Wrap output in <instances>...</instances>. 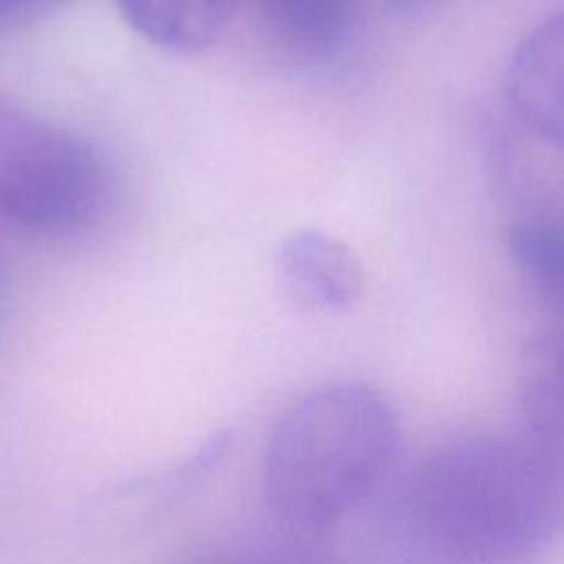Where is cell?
I'll return each mask as SVG.
<instances>
[{
	"instance_id": "6da1fadb",
	"label": "cell",
	"mask_w": 564,
	"mask_h": 564,
	"mask_svg": "<svg viewBox=\"0 0 564 564\" xmlns=\"http://www.w3.org/2000/svg\"><path fill=\"white\" fill-rule=\"evenodd\" d=\"M564 524V471L527 436L436 443L344 522L308 564H522Z\"/></svg>"
},
{
	"instance_id": "7a4b0ae2",
	"label": "cell",
	"mask_w": 564,
	"mask_h": 564,
	"mask_svg": "<svg viewBox=\"0 0 564 564\" xmlns=\"http://www.w3.org/2000/svg\"><path fill=\"white\" fill-rule=\"evenodd\" d=\"M397 445V414L377 388L361 381L313 388L284 408L267 438L264 496L313 544L381 487Z\"/></svg>"
},
{
	"instance_id": "3957f363",
	"label": "cell",
	"mask_w": 564,
	"mask_h": 564,
	"mask_svg": "<svg viewBox=\"0 0 564 564\" xmlns=\"http://www.w3.org/2000/svg\"><path fill=\"white\" fill-rule=\"evenodd\" d=\"M106 196L99 159L66 137H40L0 167V214L35 234L82 231L99 216Z\"/></svg>"
},
{
	"instance_id": "277c9868",
	"label": "cell",
	"mask_w": 564,
	"mask_h": 564,
	"mask_svg": "<svg viewBox=\"0 0 564 564\" xmlns=\"http://www.w3.org/2000/svg\"><path fill=\"white\" fill-rule=\"evenodd\" d=\"M507 88L520 119L564 152V11L520 40Z\"/></svg>"
},
{
	"instance_id": "5b68a950",
	"label": "cell",
	"mask_w": 564,
	"mask_h": 564,
	"mask_svg": "<svg viewBox=\"0 0 564 564\" xmlns=\"http://www.w3.org/2000/svg\"><path fill=\"white\" fill-rule=\"evenodd\" d=\"M278 269L289 295L313 311L350 308L364 286L355 253L315 229L295 231L280 245Z\"/></svg>"
},
{
	"instance_id": "8992f818",
	"label": "cell",
	"mask_w": 564,
	"mask_h": 564,
	"mask_svg": "<svg viewBox=\"0 0 564 564\" xmlns=\"http://www.w3.org/2000/svg\"><path fill=\"white\" fill-rule=\"evenodd\" d=\"M231 436L223 430L209 434L198 447L170 467L130 478L115 487L99 511L115 518L148 520L194 496L225 460Z\"/></svg>"
},
{
	"instance_id": "52a82bcc",
	"label": "cell",
	"mask_w": 564,
	"mask_h": 564,
	"mask_svg": "<svg viewBox=\"0 0 564 564\" xmlns=\"http://www.w3.org/2000/svg\"><path fill=\"white\" fill-rule=\"evenodd\" d=\"M240 0H117L123 20L152 44L196 53L218 40Z\"/></svg>"
},
{
	"instance_id": "ba28073f",
	"label": "cell",
	"mask_w": 564,
	"mask_h": 564,
	"mask_svg": "<svg viewBox=\"0 0 564 564\" xmlns=\"http://www.w3.org/2000/svg\"><path fill=\"white\" fill-rule=\"evenodd\" d=\"M524 412V434L564 471V311L531 352Z\"/></svg>"
},
{
	"instance_id": "9c48e42d",
	"label": "cell",
	"mask_w": 564,
	"mask_h": 564,
	"mask_svg": "<svg viewBox=\"0 0 564 564\" xmlns=\"http://www.w3.org/2000/svg\"><path fill=\"white\" fill-rule=\"evenodd\" d=\"M273 40L293 53L315 55L333 46L346 26V0H256Z\"/></svg>"
},
{
	"instance_id": "30bf717a",
	"label": "cell",
	"mask_w": 564,
	"mask_h": 564,
	"mask_svg": "<svg viewBox=\"0 0 564 564\" xmlns=\"http://www.w3.org/2000/svg\"><path fill=\"white\" fill-rule=\"evenodd\" d=\"M31 0H0V11H7V9H15V7H22Z\"/></svg>"
}]
</instances>
